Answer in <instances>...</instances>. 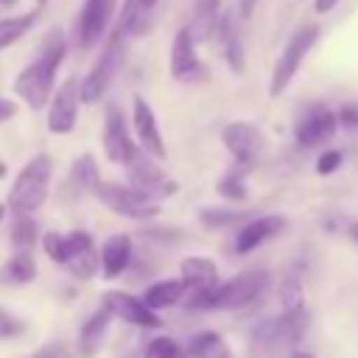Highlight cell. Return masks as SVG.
I'll return each instance as SVG.
<instances>
[{"mask_svg":"<svg viewBox=\"0 0 358 358\" xmlns=\"http://www.w3.org/2000/svg\"><path fill=\"white\" fill-rule=\"evenodd\" d=\"M14 3H17V0H0V11H8Z\"/></svg>","mask_w":358,"mask_h":358,"instance_id":"cell-40","label":"cell"},{"mask_svg":"<svg viewBox=\"0 0 358 358\" xmlns=\"http://www.w3.org/2000/svg\"><path fill=\"white\" fill-rule=\"evenodd\" d=\"M249 213H241V210H224V207H207L199 213V221L207 227V229H221V227H229V224H241L246 221Z\"/></svg>","mask_w":358,"mask_h":358,"instance_id":"cell-30","label":"cell"},{"mask_svg":"<svg viewBox=\"0 0 358 358\" xmlns=\"http://www.w3.org/2000/svg\"><path fill=\"white\" fill-rule=\"evenodd\" d=\"M64 355H67V347L62 341H50V344H45L42 350H36L28 358H64Z\"/></svg>","mask_w":358,"mask_h":358,"instance_id":"cell-36","label":"cell"},{"mask_svg":"<svg viewBox=\"0 0 358 358\" xmlns=\"http://www.w3.org/2000/svg\"><path fill=\"white\" fill-rule=\"evenodd\" d=\"M213 36H215L218 45H221L229 70L243 73V64H246V59H243V39H241V31H238V25H235V17H232V14H221V20H218Z\"/></svg>","mask_w":358,"mask_h":358,"instance_id":"cell-20","label":"cell"},{"mask_svg":"<svg viewBox=\"0 0 358 358\" xmlns=\"http://www.w3.org/2000/svg\"><path fill=\"white\" fill-rule=\"evenodd\" d=\"M115 8H117V0H84L76 20V42L81 50H92L106 36Z\"/></svg>","mask_w":358,"mask_h":358,"instance_id":"cell-10","label":"cell"},{"mask_svg":"<svg viewBox=\"0 0 358 358\" xmlns=\"http://www.w3.org/2000/svg\"><path fill=\"white\" fill-rule=\"evenodd\" d=\"M291 358H310V355H308V352H294Z\"/></svg>","mask_w":358,"mask_h":358,"instance_id":"cell-42","label":"cell"},{"mask_svg":"<svg viewBox=\"0 0 358 358\" xmlns=\"http://www.w3.org/2000/svg\"><path fill=\"white\" fill-rule=\"evenodd\" d=\"M341 151H324V154H319V159H316V173H322V176H327V173H333L338 165H341Z\"/></svg>","mask_w":358,"mask_h":358,"instance_id":"cell-34","label":"cell"},{"mask_svg":"<svg viewBox=\"0 0 358 358\" xmlns=\"http://www.w3.org/2000/svg\"><path fill=\"white\" fill-rule=\"evenodd\" d=\"M78 101H81V84L78 78H64L56 95L48 101V131L50 134H70L78 120Z\"/></svg>","mask_w":358,"mask_h":358,"instance_id":"cell-12","label":"cell"},{"mask_svg":"<svg viewBox=\"0 0 358 358\" xmlns=\"http://www.w3.org/2000/svg\"><path fill=\"white\" fill-rule=\"evenodd\" d=\"M8 238H11V243L17 249H31L36 243V238H39V224H36L34 213H14Z\"/></svg>","mask_w":358,"mask_h":358,"instance_id":"cell-27","label":"cell"},{"mask_svg":"<svg viewBox=\"0 0 358 358\" xmlns=\"http://www.w3.org/2000/svg\"><path fill=\"white\" fill-rule=\"evenodd\" d=\"M42 249L53 263H59L76 280H92L101 271V257H98L95 241L84 229H73L67 235L45 232L42 235Z\"/></svg>","mask_w":358,"mask_h":358,"instance_id":"cell-3","label":"cell"},{"mask_svg":"<svg viewBox=\"0 0 358 358\" xmlns=\"http://www.w3.org/2000/svg\"><path fill=\"white\" fill-rule=\"evenodd\" d=\"M316 39H319V25H302L291 34V39L285 42V48H282V53H280V59L271 70V81H268V95L271 98H280L288 90V84L299 73L305 56L316 45Z\"/></svg>","mask_w":358,"mask_h":358,"instance_id":"cell-5","label":"cell"},{"mask_svg":"<svg viewBox=\"0 0 358 358\" xmlns=\"http://www.w3.org/2000/svg\"><path fill=\"white\" fill-rule=\"evenodd\" d=\"M22 330H25V322L17 319L14 313H8L6 308H0V341H6V338H17Z\"/></svg>","mask_w":358,"mask_h":358,"instance_id":"cell-33","label":"cell"},{"mask_svg":"<svg viewBox=\"0 0 358 358\" xmlns=\"http://www.w3.org/2000/svg\"><path fill=\"white\" fill-rule=\"evenodd\" d=\"M336 6H338V0H316V3H313V11H316V14H327V11H333Z\"/></svg>","mask_w":358,"mask_h":358,"instance_id":"cell-39","label":"cell"},{"mask_svg":"<svg viewBox=\"0 0 358 358\" xmlns=\"http://www.w3.org/2000/svg\"><path fill=\"white\" fill-rule=\"evenodd\" d=\"M36 3H39V6H45V3H48V0H36Z\"/></svg>","mask_w":358,"mask_h":358,"instance_id":"cell-45","label":"cell"},{"mask_svg":"<svg viewBox=\"0 0 358 358\" xmlns=\"http://www.w3.org/2000/svg\"><path fill=\"white\" fill-rule=\"evenodd\" d=\"M34 25H36V11L3 17V20H0V50H6V48H11L14 42H20Z\"/></svg>","mask_w":358,"mask_h":358,"instance_id":"cell-26","label":"cell"},{"mask_svg":"<svg viewBox=\"0 0 358 358\" xmlns=\"http://www.w3.org/2000/svg\"><path fill=\"white\" fill-rule=\"evenodd\" d=\"M280 305L285 316H302L305 313V291L296 277H285L280 282Z\"/></svg>","mask_w":358,"mask_h":358,"instance_id":"cell-29","label":"cell"},{"mask_svg":"<svg viewBox=\"0 0 358 358\" xmlns=\"http://www.w3.org/2000/svg\"><path fill=\"white\" fill-rule=\"evenodd\" d=\"M255 6H257V0H238V14H241V20H246V17H252V11H255Z\"/></svg>","mask_w":358,"mask_h":358,"instance_id":"cell-38","label":"cell"},{"mask_svg":"<svg viewBox=\"0 0 358 358\" xmlns=\"http://www.w3.org/2000/svg\"><path fill=\"white\" fill-rule=\"evenodd\" d=\"M103 308L112 316H117V319H123L134 327H145V330L162 327V319L143 302V296H134V294H126V291H106L103 294Z\"/></svg>","mask_w":358,"mask_h":358,"instance_id":"cell-14","label":"cell"},{"mask_svg":"<svg viewBox=\"0 0 358 358\" xmlns=\"http://www.w3.org/2000/svg\"><path fill=\"white\" fill-rule=\"evenodd\" d=\"M123 31L117 28L115 34H109V39L103 42V48H101V56L95 59V64L90 67V73L84 76V81H81V101L84 103H98L103 95H106V90H109V84H112V78L117 76V70H120V64H123Z\"/></svg>","mask_w":358,"mask_h":358,"instance_id":"cell-6","label":"cell"},{"mask_svg":"<svg viewBox=\"0 0 358 358\" xmlns=\"http://www.w3.org/2000/svg\"><path fill=\"white\" fill-rule=\"evenodd\" d=\"M179 280L187 294H201L218 285V266L204 255H190L179 263Z\"/></svg>","mask_w":358,"mask_h":358,"instance_id":"cell-18","label":"cell"},{"mask_svg":"<svg viewBox=\"0 0 358 358\" xmlns=\"http://www.w3.org/2000/svg\"><path fill=\"white\" fill-rule=\"evenodd\" d=\"M285 229V218L282 215H255L246 218V224L241 227L238 238H235V252L238 255H249L257 246H263L266 241H271L274 235H280Z\"/></svg>","mask_w":358,"mask_h":358,"instance_id":"cell-17","label":"cell"},{"mask_svg":"<svg viewBox=\"0 0 358 358\" xmlns=\"http://www.w3.org/2000/svg\"><path fill=\"white\" fill-rule=\"evenodd\" d=\"M67 56V39H64V31L62 28H53L36 59L31 64H25L20 70V76L14 78V92L20 101H25L31 109H45L50 95H53V81H56V70L62 67Z\"/></svg>","mask_w":358,"mask_h":358,"instance_id":"cell-1","label":"cell"},{"mask_svg":"<svg viewBox=\"0 0 358 358\" xmlns=\"http://www.w3.org/2000/svg\"><path fill=\"white\" fill-rule=\"evenodd\" d=\"M3 215H6V207H3V204H0V221H3Z\"/></svg>","mask_w":358,"mask_h":358,"instance_id":"cell-44","label":"cell"},{"mask_svg":"<svg viewBox=\"0 0 358 358\" xmlns=\"http://www.w3.org/2000/svg\"><path fill=\"white\" fill-rule=\"evenodd\" d=\"M218 20H221V0H196L187 28L196 42H207V39H213Z\"/></svg>","mask_w":358,"mask_h":358,"instance_id":"cell-22","label":"cell"},{"mask_svg":"<svg viewBox=\"0 0 358 358\" xmlns=\"http://www.w3.org/2000/svg\"><path fill=\"white\" fill-rule=\"evenodd\" d=\"M103 151L115 165H126L129 157L137 151V143L129 134L126 117L115 103L106 106V117H103Z\"/></svg>","mask_w":358,"mask_h":358,"instance_id":"cell-16","label":"cell"},{"mask_svg":"<svg viewBox=\"0 0 358 358\" xmlns=\"http://www.w3.org/2000/svg\"><path fill=\"white\" fill-rule=\"evenodd\" d=\"M131 252H134V246H131V238L126 232L109 235L101 243V252H98V257H101V274L106 280L120 277L129 268V263H131Z\"/></svg>","mask_w":358,"mask_h":358,"instance_id":"cell-19","label":"cell"},{"mask_svg":"<svg viewBox=\"0 0 358 358\" xmlns=\"http://www.w3.org/2000/svg\"><path fill=\"white\" fill-rule=\"evenodd\" d=\"M14 115H17V103H14V101H6V98H0V123L11 120Z\"/></svg>","mask_w":358,"mask_h":358,"instance_id":"cell-37","label":"cell"},{"mask_svg":"<svg viewBox=\"0 0 358 358\" xmlns=\"http://www.w3.org/2000/svg\"><path fill=\"white\" fill-rule=\"evenodd\" d=\"M129 173V185L151 199H168L179 190V185L159 168V159H154L151 154H145L140 145L137 151L129 157V162L123 165Z\"/></svg>","mask_w":358,"mask_h":358,"instance_id":"cell-8","label":"cell"},{"mask_svg":"<svg viewBox=\"0 0 358 358\" xmlns=\"http://www.w3.org/2000/svg\"><path fill=\"white\" fill-rule=\"evenodd\" d=\"M350 235H352V238L358 241V224H352V227H350Z\"/></svg>","mask_w":358,"mask_h":358,"instance_id":"cell-41","label":"cell"},{"mask_svg":"<svg viewBox=\"0 0 358 358\" xmlns=\"http://www.w3.org/2000/svg\"><path fill=\"white\" fill-rule=\"evenodd\" d=\"M34 277H36V260L28 249H17V255H11L0 268V280L11 285H25Z\"/></svg>","mask_w":358,"mask_h":358,"instance_id":"cell-25","label":"cell"},{"mask_svg":"<svg viewBox=\"0 0 358 358\" xmlns=\"http://www.w3.org/2000/svg\"><path fill=\"white\" fill-rule=\"evenodd\" d=\"M185 282L176 277V280H159V282H151L143 294V302L151 308V310H162V308H171L176 305L182 296H185Z\"/></svg>","mask_w":358,"mask_h":358,"instance_id":"cell-23","label":"cell"},{"mask_svg":"<svg viewBox=\"0 0 358 358\" xmlns=\"http://www.w3.org/2000/svg\"><path fill=\"white\" fill-rule=\"evenodd\" d=\"M131 126H134V134H137V145L145 154H151L154 159H165L168 157V148H165V140H162L157 115H154L151 103L145 98H140V95L131 103Z\"/></svg>","mask_w":358,"mask_h":358,"instance_id":"cell-15","label":"cell"},{"mask_svg":"<svg viewBox=\"0 0 358 358\" xmlns=\"http://www.w3.org/2000/svg\"><path fill=\"white\" fill-rule=\"evenodd\" d=\"M336 120H338V126H344L350 131H358V103H344L336 112Z\"/></svg>","mask_w":358,"mask_h":358,"instance_id":"cell-35","label":"cell"},{"mask_svg":"<svg viewBox=\"0 0 358 358\" xmlns=\"http://www.w3.org/2000/svg\"><path fill=\"white\" fill-rule=\"evenodd\" d=\"M109 322H112V313H109L106 308H101V310H95V313L81 324V330H78V355H81V358H92V355L101 350L103 333H106Z\"/></svg>","mask_w":358,"mask_h":358,"instance_id":"cell-21","label":"cell"},{"mask_svg":"<svg viewBox=\"0 0 358 358\" xmlns=\"http://www.w3.org/2000/svg\"><path fill=\"white\" fill-rule=\"evenodd\" d=\"M182 355H185L182 347L168 336H157L145 347V358H182Z\"/></svg>","mask_w":358,"mask_h":358,"instance_id":"cell-32","label":"cell"},{"mask_svg":"<svg viewBox=\"0 0 358 358\" xmlns=\"http://www.w3.org/2000/svg\"><path fill=\"white\" fill-rule=\"evenodd\" d=\"M3 176H6V165L0 162V179H3Z\"/></svg>","mask_w":358,"mask_h":358,"instance_id":"cell-43","label":"cell"},{"mask_svg":"<svg viewBox=\"0 0 358 358\" xmlns=\"http://www.w3.org/2000/svg\"><path fill=\"white\" fill-rule=\"evenodd\" d=\"M221 143L235 157V162L243 165V168L255 165L263 157V151H266L263 131L255 123H249V120H232V123H227L221 129Z\"/></svg>","mask_w":358,"mask_h":358,"instance_id":"cell-9","label":"cell"},{"mask_svg":"<svg viewBox=\"0 0 358 358\" xmlns=\"http://www.w3.org/2000/svg\"><path fill=\"white\" fill-rule=\"evenodd\" d=\"M196 48H199V42L193 39L190 28L182 25L171 42V76L179 84H190V81L204 78V64H201Z\"/></svg>","mask_w":358,"mask_h":358,"instance_id":"cell-13","label":"cell"},{"mask_svg":"<svg viewBox=\"0 0 358 358\" xmlns=\"http://www.w3.org/2000/svg\"><path fill=\"white\" fill-rule=\"evenodd\" d=\"M268 282H271V274L266 268H249V271L235 274L227 282H218L210 291L190 294L187 305L190 308H204V310H243V308L255 305L263 296Z\"/></svg>","mask_w":358,"mask_h":358,"instance_id":"cell-2","label":"cell"},{"mask_svg":"<svg viewBox=\"0 0 358 358\" xmlns=\"http://www.w3.org/2000/svg\"><path fill=\"white\" fill-rule=\"evenodd\" d=\"M336 129H338V120H336V112L324 103H310L294 123V137L299 145L305 148H316V145H324L336 137Z\"/></svg>","mask_w":358,"mask_h":358,"instance_id":"cell-11","label":"cell"},{"mask_svg":"<svg viewBox=\"0 0 358 358\" xmlns=\"http://www.w3.org/2000/svg\"><path fill=\"white\" fill-rule=\"evenodd\" d=\"M92 196L106 207L112 210L115 215H123V218H134V221H148V218H157L159 215V204L157 199L134 190L131 185H115V182H98Z\"/></svg>","mask_w":358,"mask_h":358,"instance_id":"cell-7","label":"cell"},{"mask_svg":"<svg viewBox=\"0 0 358 358\" xmlns=\"http://www.w3.org/2000/svg\"><path fill=\"white\" fill-rule=\"evenodd\" d=\"M70 182H73L78 190H87V193L95 190V185L101 182V173H98V162H95L92 154H81V157L73 162V168H70Z\"/></svg>","mask_w":358,"mask_h":358,"instance_id":"cell-28","label":"cell"},{"mask_svg":"<svg viewBox=\"0 0 358 358\" xmlns=\"http://www.w3.org/2000/svg\"><path fill=\"white\" fill-rule=\"evenodd\" d=\"M187 355L190 358H232V350L215 330H199L187 341Z\"/></svg>","mask_w":358,"mask_h":358,"instance_id":"cell-24","label":"cell"},{"mask_svg":"<svg viewBox=\"0 0 358 358\" xmlns=\"http://www.w3.org/2000/svg\"><path fill=\"white\" fill-rule=\"evenodd\" d=\"M215 190H218V196L227 199V201H246V199H249V190H246L243 179L235 176V173L224 176V179L215 185Z\"/></svg>","mask_w":358,"mask_h":358,"instance_id":"cell-31","label":"cell"},{"mask_svg":"<svg viewBox=\"0 0 358 358\" xmlns=\"http://www.w3.org/2000/svg\"><path fill=\"white\" fill-rule=\"evenodd\" d=\"M50 173H53V162L48 154H36L34 159H28L8 190V210L11 213H36L48 199Z\"/></svg>","mask_w":358,"mask_h":358,"instance_id":"cell-4","label":"cell"}]
</instances>
